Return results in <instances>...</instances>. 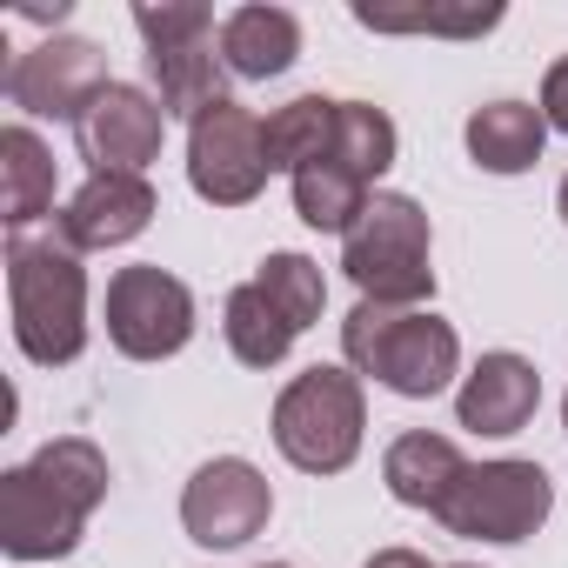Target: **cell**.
Returning a JSON list of instances; mask_svg holds the SVG:
<instances>
[{
	"label": "cell",
	"mask_w": 568,
	"mask_h": 568,
	"mask_svg": "<svg viewBox=\"0 0 568 568\" xmlns=\"http://www.w3.org/2000/svg\"><path fill=\"white\" fill-rule=\"evenodd\" d=\"M108 455L81 435L48 442L28 468L0 475V548L14 561H54L81 548L88 515L108 501Z\"/></svg>",
	"instance_id": "6da1fadb"
},
{
	"label": "cell",
	"mask_w": 568,
	"mask_h": 568,
	"mask_svg": "<svg viewBox=\"0 0 568 568\" xmlns=\"http://www.w3.org/2000/svg\"><path fill=\"white\" fill-rule=\"evenodd\" d=\"M8 302H14V342L28 362L68 368L88 348V274L61 234L8 241Z\"/></svg>",
	"instance_id": "7a4b0ae2"
},
{
	"label": "cell",
	"mask_w": 568,
	"mask_h": 568,
	"mask_svg": "<svg viewBox=\"0 0 568 568\" xmlns=\"http://www.w3.org/2000/svg\"><path fill=\"white\" fill-rule=\"evenodd\" d=\"M342 355L375 375L382 388L408 395V402H428L455 382L462 368V342L442 315L428 308H382V302H362L348 322H342Z\"/></svg>",
	"instance_id": "3957f363"
},
{
	"label": "cell",
	"mask_w": 568,
	"mask_h": 568,
	"mask_svg": "<svg viewBox=\"0 0 568 568\" xmlns=\"http://www.w3.org/2000/svg\"><path fill=\"white\" fill-rule=\"evenodd\" d=\"M342 267L362 288V302L382 308H422L435 295L428 267V214L408 194H375L368 214L342 234Z\"/></svg>",
	"instance_id": "277c9868"
},
{
	"label": "cell",
	"mask_w": 568,
	"mask_h": 568,
	"mask_svg": "<svg viewBox=\"0 0 568 568\" xmlns=\"http://www.w3.org/2000/svg\"><path fill=\"white\" fill-rule=\"evenodd\" d=\"M362 428H368V408L348 368H308L274 402V448L308 475H342L362 455Z\"/></svg>",
	"instance_id": "5b68a950"
},
{
	"label": "cell",
	"mask_w": 568,
	"mask_h": 568,
	"mask_svg": "<svg viewBox=\"0 0 568 568\" xmlns=\"http://www.w3.org/2000/svg\"><path fill=\"white\" fill-rule=\"evenodd\" d=\"M134 28H141V41H148V74H154V88H161V108L168 114H207L214 101H227L221 94V34H214V14L207 8H134Z\"/></svg>",
	"instance_id": "8992f818"
},
{
	"label": "cell",
	"mask_w": 568,
	"mask_h": 568,
	"mask_svg": "<svg viewBox=\"0 0 568 568\" xmlns=\"http://www.w3.org/2000/svg\"><path fill=\"white\" fill-rule=\"evenodd\" d=\"M548 468L535 462H468V475L448 488L435 521L468 541H528L548 521Z\"/></svg>",
	"instance_id": "52a82bcc"
},
{
	"label": "cell",
	"mask_w": 568,
	"mask_h": 568,
	"mask_svg": "<svg viewBox=\"0 0 568 568\" xmlns=\"http://www.w3.org/2000/svg\"><path fill=\"white\" fill-rule=\"evenodd\" d=\"M267 128L241 101H214L187 128V181L214 207H247L267 187Z\"/></svg>",
	"instance_id": "ba28073f"
},
{
	"label": "cell",
	"mask_w": 568,
	"mask_h": 568,
	"mask_svg": "<svg viewBox=\"0 0 568 568\" xmlns=\"http://www.w3.org/2000/svg\"><path fill=\"white\" fill-rule=\"evenodd\" d=\"M194 335V295L168 267L141 261L108 281V342L134 362H168Z\"/></svg>",
	"instance_id": "9c48e42d"
},
{
	"label": "cell",
	"mask_w": 568,
	"mask_h": 568,
	"mask_svg": "<svg viewBox=\"0 0 568 568\" xmlns=\"http://www.w3.org/2000/svg\"><path fill=\"white\" fill-rule=\"evenodd\" d=\"M267 515H274V488L241 455H221V462L194 468V481L181 495V528L201 548H241L267 528Z\"/></svg>",
	"instance_id": "30bf717a"
},
{
	"label": "cell",
	"mask_w": 568,
	"mask_h": 568,
	"mask_svg": "<svg viewBox=\"0 0 568 568\" xmlns=\"http://www.w3.org/2000/svg\"><path fill=\"white\" fill-rule=\"evenodd\" d=\"M108 88V61L94 41H41L8 68V101L28 114H54V121H81L94 108V94Z\"/></svg>",
	"instance_id": "8fae6325"
},
{
	"label": "cell",
	"mask_w": 568,
	"mask_h": 568,
	"mask_svg": "<svg viewBox=\"0 0 568 568\" xmlns=\"http://www.w3.org/2000/svg\"><path fill=\"white\" fill-rule=\"evenodd\" d=\"M161 134H168V108L128 81H108L94 94V108L74 121L81 161H94V174H141L161 154Z\"/></svg>",
	"instance_id": "7c38bea8"
},
{
	"label": "cell",
	"mask_w": 568,
	"mask_h": 568,
	"mask_svg": "<svg viewBox=\"0 0 568 568\" xmlns=\"http://www.w3.org/2000/svg\"><path fill=\"white\" fill-rule=\"evenodd\" d=\"M148 221H154V187H148V174H88V187L61 207L54 234H61L74 254H94V247L134 241Z\"/></svg>",
	"instance_id": "4fadbf2b"
},
{
	"label": "cell",
	"mask_w": 568,
	"mask_h": 568,
	"mask_svg": "<svg viewBox=\"0 0 568 568\" xmlns=\"http://www.w3.org/2000/svg\"><path fill=\"white\" fill-rule=\"evenodd\" d=\"M535 402H541L535 362H521V355H481L475 375L455 395V415L475 435H521L535 422Z\"/></svg>",
	"instance_id": "5bb4252c"
},
{
	"label": "cell",
	"mask_w": 568,
	"mask_h": 568,
	"mask_svg": "<svg viewBox=\"0 0 568 568\" xmlns=\"http://www.w3.org/2000/svg\"><path fill=\"white\" fill-rule=\"evenodd\" d=\"M302 54V21L288 8H234L221 21V68L241 81H274Z\"/></svg>",
	"instance_id": "9a60e30c"
},
{
	"label": "cell",
	"mask_w": 568,
	"mask_h": 568,
	"mask_svg": "<svg viewBox=\"0 0 568 568\" xmlns=\"http://www.w3.org/2000/svg\"><path fill=\"white\" fill-rule=\"evenodd\" d=\"M462 475H468V455H462L448 435H428V428L402 435V442L388 448V462H382L388 495L408 501V508H428V515L448 501V488H455Z\"/></svg>",
	"instance_id": "2e32d148"
},
{
	"label": "cell",
	"mask_w": 568,
	"mask_h": 568,
	"mask_svg": "<svg viewBox=\"0 0 568 568\" xmlns=\"http://www.w3.org/2000/svg\"><path fill=\"white\" fill-rule=\"evenodd\" d=\"M261 128H267V168H274V174H302V168H315V161H335L342 101L302 94V101H288V108H274Z\"/></svg>",
	"instance_id": "e0dca14e"
},
{
	"label": "cell",
	"mask_w": 568,
	"mask_h": 568,
	"mask_svg": "<svg viewBox=\"0 0 568 568\" xmlns=\"http://www.w3.org/2000/svg\"><path fill=\"white\" fill-rule=\"evenodd\" d=\"M541 141H548V121H541V108H528V101H488V108L468 114V154H475V168H488V174H521V168H535V161H541Z\"/></svg>",
	"instance_id": "ac0fdd59"
},
{
	"label": "cell",
	"mask_w": 568,
	"mask_h": 568,
	"mask_svg": "<svg viewBox=\"0 0 568 568\" xmlns=\"http://www.w3.org/2000/svg\"><path fill=\"white\" fill-rule=\"evenodd\" d=\"M48 207H54V148L14 121L0 134V214H8V227H28Z\"/></svg>",
	"instance_id": "d6986e66"
},
{
	"label": "cell",
	"mask_w": 568,
	"mask_h": 568,
	"mask_svg": "<svg viewBox=\"0 0 568 568\" xmlns=\"http://www.w3.org/2000/svg\"><path fill=\"white\" fill-rule=\"evenodd\" d=\"M221 328H227L234 362H247V368H274V362H288V348H295V335H302L288 315H281V308L261 295V281H241V288L227 295Z\"/></svg>",
	"instance_id": "ffe728a7"
},
{
	"label": "cell",
	"mask_w": 568,
	"mask_h": 568,
	"mask_svg": "<svg viewBox=\"0 0 568 568\" xmlns=\"http://www.w3.org/2000/svg\"><path fill=\"white\" fill-rule=\"evenodd\" d=\"M368 201L375 194H368V181L348 161H315V168L295 174V214L308 227H322V234H348L368 214Z\"/></svg>",
	"instance_id": "44dd1931"
},
{
	"label": "cell",
	"mask_w": 568,
	"mask_h": 568,
	"mask_svg": "<svg viewBox=\"0 0 568 568\" xmlns=\"http://www.w3.org/2000/svg\"><path fill=\"white\" fill-rule=\"evenodd\" d=\"M254 281H261V295L288 315L295 328H315L322 308H328V281H322V267H315L308 254H267V261L254 267Z\"/></svg>",
	"instance_id": "7402d4cb"
},
{
	"label": "cell",
	"mask_w": 568,
	"mask_h": 568,
	"mask_svg": "<svg viewBox=\"0 0 568 568\" xmlns=\"http://www.w3.org/2000/svg\"><path fill=\"white\" fill-rule=\"evenodd\" d=\"M362 28L375 34H442V41H475L501 21V8H355Z\"/></svg>",
	"instance_id": "603a6c76"
},
{
	"label": "cell",
	"mask_w": 568,
	"mask_h": 568,
	"mask_svg": "<svg viewBox=\"0 0 568 568\" xmlns=\"http://www.w3.org/2000/svg\"><path fill=\"white\" fill-rule=\"evenodd\" d=\"M335 161H348L368 187L395 168V121L375 108V101H342V141H335Z\"/></svg>",
	"instance_id": "cb8c5ba5"
},
{
	"label": "cell",
	"mask_w": 568,
	"mask_h": 568,
	"mask_svg": "<svg viewBox=\"0 0 568 568\" xmlns=\"http://www.w3.org/2000/svg\"><path fill=\"white\" fill-rule=\"evenodd\" d=\"M541 121L568 134V54H561V61L548 68V81H541Z\"/></svg>",
	"instance_id": "d4e9b609"
},
{
	"label": "cell",
	"mask_w": 568,
	"mask_h": 568,
	"mask_svg": "<svg viewBox=\"0 0 568 568\" xmlns=\"http://www.w3.org/2000/svg\"><path fill=\"white\" fill-rule=\"evenodd\" d=\"M368 568H428V555H415V548H382Z\"/></svg>",
	"instance_id": "484cf974"
},
{
	"label": "cell",
	"mask_w": 568,
	"mask_h": 568,
	"mask_svg": "<svg viewBox=\"0 0 568 568\" xmlns=\"http://www.w3.org/2000/svg\"><path fill=\"white\" fill-rule=\"evenodd\" d=\"M555 207H561V221H568V174H561V194H555Z\"/></svg>",
	"instance_id": "4316f807"
},
{
	"label": "cell",
	"mask_w": 568,
	"mask_h": 568,
	"mask_svg": "<svg viewBox=\"0 0 568 568\" xmlns=\"http://www.w3.org/2000/svg\"><path fill=\"white\" fill-rule=\"evenodd\" d=\"M261 568H288V561H261Z\"/></svg>",
	"instance_id": "83f0119b"
},
{
	"label": "cell",
	"mask_w": 568,
	"mask_h": 568,
	"mask_svg": "<svg viewBox=\"0 0 568 568\" xmlns=\"http://www.w3.org/2000/svg\"><path fill=\"white\" fill-rule=\"evenodd\" d=\"M561 422H568V402H561Z\"/></svg>",
	"instance_id": "f1b7e54d"
},
{
	"label": "cell",
	"mask_w": 568,
	"mask_h": 568,
	"mask_svg": "<svg viewBox=\"0 0 568 568\" xmlns=\"http://www.w3.org/2000/svg\"><path fill=\"white\" fill-rule=\"evenodd\" d=\"M462 568H468V561H462Z\"/></svg>",
	"instance_id": "f546056e"
}]
</instances>
